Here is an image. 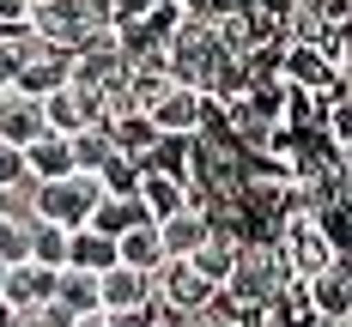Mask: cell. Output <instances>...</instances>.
Wrapping results in <instances>:
<instances>
[{
  "label": "cell",
  "mask_w": 352,
  "mask_h": 327,
  "mask_svg": "<svg viewBox=\"0 0 352 327\" xmlns=\"http://www.w3.org/2000/svg\"><path fill=\"white\" fill-rule=\"evenodd\" d=\"M25 31L36 43H49V49H67L73 55L85 36L109 31V12H104V0H43V6L25 12Z\"/></svg>",
  "instance_id": "obj_1"
},
{
  "label": "cell",
  "mask_w": 352,
  "mask_h": 327,
  "mask_svg": "<svg viewBox=\"0 0 352 327\" xmlns=\"http://www.w3.org/2000/svg\"><path fill=\"white\" fill-rule=\"evenodd\" d=\"M292 285V273H285V254L274 243H243V249L231 254V279L219 291H231L243 309H267L280 291Z\"/></svg>",
  "instance_id": "obj_2"
},
{
  "label": "cell",
  "mask_w": 352,
  "mask_h": 327,
  "mask_svg": "<svg viewBox=\"0 0 352 327\" xmlns=\"http://www.w3.org/2000/svg\"><path fill=\"white\" fill-rule=\"evenodd\" d=\"M98 200H104V188L98 176H61V182H36L31 188V218L36 224H55V230H85L91 213H98Z\"/></svg>",
  "instance_id": "obj_3"
},
{
  "label": "cell",
  "mask_w": 352,
  "mask_h": 327,
  "mask_svg": "<svg viewBox=\"0 0 352 327\" xmlns=\"http://www.w3.org/2000/svg\"><path fill=\"white\" fill-rule=\"evenodd\" d=\"M207 115H212V104L195 85H176V79L146 104V121H152L158 134H170V140H195V134L207 128Z\"/></svg>",
  "instance_id": "obj_4"
},
{
  "label": "cell",
  "mask_w": 352,
  "mask_h": 327,
  "mask_svg": "<svg viewBox=\"0 0 352 327\" xmlns=\"http://www.w3.org/2000/svg\"><path fill=\"white\" fill-rule=\"evenodd\" d=\"M164 61H170V79H176V85H195V91H201L207 67L219 61L212 25H195V19H182V25L164 36Z\"/></svg>",
  "instance_id": "obj_5"
},
{
  "label": "cell",
  "mask_w": 352,
  "mask_h": 327,
  "mask_svg": "<svg viewBox=\"0 0 352 327\" xmlns=\"http://www.w3.org/2000/svg\"><path fill=\"white\" fill-rule=\"evenodd\" d=\"M43 128L61 134V140H73V134H85V128H104V104H98L91 91H79V85H61V91L43 97Z\"/></svg>",
  "instance_id": "obj_6"
},
{
  "label": "cell",
  "mask_w": 352,
  "mask_h": 327,
  "mask_svg": "<svg viewBox=\"0 0 352 327\" xmlns=\"http://www.w3.org/2000/svg\"><path fill=\"white\" fill-rule=\"evenodd\" d=\"M98 309L104 315H116V309H152V273H134V267L98 273Z\"/></svg>",
  "instance_id": "obj_7"
},
{
  "label": "cell",
  "mask_w": 352,
  "mask_h": 327,
  "mask_svg": "<svg viewBox=\"0 0 352 327\" xmlns=\"http://www.w3.org/2000/svg\"><path fill=\"white\" fill-rule=\"evenodd\" d=\"M304 297H310V309H316L322 322H352V267H346V254H340L322 279H310Z\"/></svg>",
  "instance_id": "obj_8"
},
{
  "label": "cell",
  "mask_w": 352,
  "mask_h": 327,
  "mask_svg": "<svg viewBox=\"0 0 352 327\" xmlns=\"http://www.w3.org/2000/svg\"><path fill=\"white\" fill-rule=\"evenodd\" d=\"M280 79H285V91H298V97H322V91H328L334 79H346V73H328V61H322L316 49H292V43H285Z\"/></svg>",
  "instance_id": "obj_9"
},
{
  "label": "cell",
  "mask_w": 352,
  "mask_h": 327,
  "mask_svg": "<svg viewBox=\"0 0 352 327\" xmlns=\"http://www.w3.org/2000/svg\"><path fill=\"white\" fill-rule=\"evenodd\" d=\"M43 134H49V128H43V104L6 91V97H0V145H19V152H25V145L43 140Z\"/></svg>",
  "instance_id": "obj_10"
},
{
  "label": "cell",
  "mask_w": 352,
  "mask_h": 327,
  "mask_svg": "<svg viewBox=\"0 0 352 327\" xmlns=\"http://www.w3.org/2000/svg\"><path fill=\"white\" fill-rule=\"evenodd\" d=\"M55 297V273H43L31 261H19V267H6V285H0V309L12 315V309H31V303H49Z\"/></svg>",
  "instance_id": "obj_11"
},
{
  "label": "cell",
  "mask_w": 352,
  "mask_h": 327,
  "mask_svg": "<svg viewBox=\"0 0 352 327\" xmlns=\"http://www.w3.org/2000/svg\"><path fill=\"white\" fill-rule=\"evenodd\" d=\"M116 267H134V273H158L164 267V249H158V224L140 218L116 237Z\"/></svg>",
  "instance_id": "obj_12"
},
{
  "label": "cell",
  "mask_w": 352,
  "mask_h": 327,
  "mask_svg": "<svg viewBox=\"0 0 352 327\" xmlns=\"http://www.w3.org/2000/svg\"><path fill=\"white\" fill-rule=\"evenodd\" d=\"M201 243H207V213H195V206H182V213H170L164 224H158V249H164V261H188Z\"/></svg>",
  "instance_id": "obj_13"
},
{
  "label": "cell",
  "mask_w": 352,
  "mask_h": 327,
  "mask_svg": "<svg viewBox=\"0 0 352 327\" xmlns=\"http://www.w3.org/2000/svg\"><path fill=\"white\" fill-rule=\"evenodd\" d=\"M134 200H140V213L152 218V224H164L170 213H182L188 206V188L176 176H158V170H140V188H134Z\"/></svg>",
  "instance_id": "obj_14"
},
{
  "label": "cell",
  "mask_w": 352,
  "mask_h": 327,
  "mask_svg": "<svg viewBox=\"0 0 352 327\" xmlns=\"http://www.w3.org/2000/svg\"><path fill=\"white\" fill-rule=\"evenodd\" d=\"M67 267L73 273H109L116 267V243L109 237H98V230H67Z\"/></svg>",
  "instance_id": "obj_15"
},
{
  "label": "cell",
  "mask_w": 352,
  "mask_h": 327,
  "mask_svg": "<svg viewBox=\"0 0 352 327\" xmlns=\"http://www.w3.org/2000/svg\"><path fill=\"white\" fill-rule=\"evenodd\" d=\"M55 303L67 309L73 322H79V315H98V279H91V273L61 267V273H55Z\"/></svg>",
  "instance_id": "obj_16"
},
{
  "label": "cell",
  "mask_w": 352,
  "mask_h": 327,
  "mask_svg": "<svg viewBox=\"0 0 352 327\" xmlns=\"http://www.w3.org/2000/svg\"><path fill=\"white\" fill-rule=\"evenodd\" d=\"M67 158L79 176H98L109 158H116V145H109V128H85V134H73L67 140Z\"/></svg>",
  "instance_id": "obj_17"
},
{
  "label": "cell",
  "mask_w": 352,
  "mask_h": 327,
  "mask_svg": "<svg viewBox=\"0 0 352 327\" xmlns=\"http://www.w3.org/2000/svg\"><path fill=\"white\" fill-rule=\"evenodd\" d=\"M231 254H237V249H231V243H219V237L207 230V243L188 254V273H195V279H207V285L219 291L225 279H231Z\"/></svg>",
  "instance_id": "obj_18"
},
{
  "label": "cell",
  "mask_w": 352,
  "mask_h": 327,
  "mask_svg": "<svg viewBox=\"0 0 352 327\" xmlns=\"http://www.w3.org/2000/svg\"><path fill=\"white\" fill-rule=\"evenodd\" d=\"M31 213H12V206H0V267H19L25 254H31Z\"/></svg>",
  "instance_id": "obj_19"
},
{
  "label": "cell",
  "mask_w": 352,
  "mask_h": 327,
  "mask_svg": "<svg viewBox=\"0 0 352 327\" xmlns=\"http://www.w3.org/2000/svg\"><path fill=\"white\" fill-rule=\"evenodd\" d=\"M31 267L43 273H61L67 267V230H55V224H31V254H25Z\"/></svg>",
  "instance_id": "obj_20"
},
{
  "label": "cell",
  "mask_w": 352,
  "mask_h": 327,
  "mask_svg": "<svg viewBox=\"0 0 352 327\" xmlns=\"http://www.w3.org/2000/svg\"><path fill=\"white\" fill-rule=\"evenodd\" d=\"M140 200H98V213H91V224H85V230H98V237H109V243H116V237H122V230H128V224H140Z\"/></svg>",
  "instance_id": "obj_21"
},
{
  "label": "cell",
  "mask_w": 352,
  "mask_h": 327,
  "mask_svg": "<svg viewBox=\"0 0 352 327\" xmlns=\"http://www.w3.org/2000/svg\"><path fill=\"white\" fill-rule=\"evenodd\" d=\"M98 188H104V200H134V188H140V164L109 158L104 170H98Z\"/></svg>",
  "instance_id": "obj_22"
},
{
  "label": "cell",
  "mask_w": 352,
  "mask_h": 327,
  "mask_svg": "<svg viewBox=\"0 0 352 327\" xmlns=\"http://www.w3.org/2000/svg\"><path fill=\"white\" fill-rule=\"evenodd\" d=\"M316 230H322V243L334 254H346V200H322L316 206Z\"/></svg>",
  "instance_id": "obj_23"
},
{
  "label": "cell",
  "mask_w": 352,
  "mask_h": 327,
  "mask_svg": "<svg viewBox=\"0 0 352 327\" xmlns=\"http://www.w3.org/2000/svg\"><path fill=\"white\" fill-rule=\"evenodd\" d=\"M316 55L328 61V73H352V36H346V25H328L322 43H316Z\"/></svg>",
  "instance_id": "obj_24"
},
{
  "label": "cell",
  "mask_w": 352,
  "mask_h": 327,
  "mask_svg": "<svg viewBox=\"0 0 352 327\" xmlns=\"http://www.w3.org/2000/svg\"><path fill=\"white\" fill-rule=\"evenodd\" d=\"M6 327H73V315L49 297V303H31V309H12V315H6Z\"/></svg>",
  "instance_id": "obj_25"
},
{
  "label": "cell",
  "mask_w": 352,
  "mask_h": 327,
  "mask_svg": "<svg viewBox=\"0 0 352 327\" xmlns=\"http://www.w3.org/2000/svg\"><path fill=\"white\" fill-rule=\"evenodd\" d=\"M104 12H109V31H128V25H146L152 0H104Z\"/></svg>",
  "instance_id": "obj_26"
},
{
  "label": "cell",
  "mask_w": 352,
  "mask_h": 327,
  "mask_svg": "<svg viewBox=\"0 0 352 327\" xmlns=\"http://www.w3.org/2000/svg\"><path fill=\"white\" fill-rule=\"evenodd\" d=\"M19 182H31L25 176V152L19 145H0V194H12Z\"/></svg>",
  "instance_id": "obj_27"
},
{
  "label": "cell",
  "mask_w": 352,
  "mask_h": 327,
  "mask_svg": "<svg viewBox=\"0 0 352 327\" xmlns=\"http://www.w3.org/2000/svg\"><path fill=\"white\" fill-rule=\"evenodd\" d=\"M176 6H182V19H195V25H212V19H219L231 0H176Z\"/></svg>",
  "instance_id": "obj_28"
},
{
  "label": "cell",
  "mask_w": 352,
  "mask_h": 327,
  "mask_svg": "<svg viewBox=\"0 0 352 327\" xmlns=\"http://www.w3.org/2000/svg\"><path fill=\"white\" fill-rule=\"evenodd\" d=\"M316 19H322V25H346V19H352V0H316Z\"/></svg>",
  "instance_id": "obj_29"
},
{
  "label": "cell",
  "mask_w": 352,
  "mask_h": 327,
  "mask_svg": "<svg viewBox=\"0 0 352 327\" xmlns=\"http://www.w3.org/2000/svg\"><path fill=\"white\" fill-rule=\"evenodd\" d=\"M104 327H152V309H116L104 315Z\"/></svg>",
  "instance_id": "obj_30"
},
{
  "label": "cell",
  "mask_w": 352,
  "mask_h": 327,
  "mask_svg": "<svg viewBox=\"0 0 352 327\" xmlns=\"http://www.w3.org/2000/svg\"><path fill=\"white\" fill-rule=\"evenodd\" d=\"M0 25L6 31H25V0H0Z\"/></svg>",
  "instance_id": "obj_31"
},
{
  "label": "cell",
  "mask_w": 352,
  "mask_h": 327,
  "mask_svg": "<svg viewBox=\"0 0 352 327\" xmlns=\"http://www.w3.org/2000/svg\"><path fill=\"white\" fill-rule=\"evenodd\" d=\"M73 327H104V309H98V315H79Z\"/></svg>",
  "instance_id": "obj_32"
},
{
  "label": "cell",
  "mask_w": 352,
  "mask_h": 327,
  "mask_svg": "<svg viewBox=\"0 0 352 327\" xmlns=\"http://www.w3.org/2000/svg\"><path fill=\"white\" fill-rule=\"evenodd\" d=\"M31 6H43V0H25V12H31Z\"/></svg>",
  "instance_id": "obj_33"
},
{
  "label": "cell",
  "mask_w": 352,
  "mask_h": 327,
  "mask_svg": "<svg viewBox=\"0 0 352 327\" xmlns=\"http://www.w3.org/2000/svg\"><path fill=\"white\" fill-rule=\"evenodd\" d=\"M0 285H6V267H0Z\"/></svg>",
  "instance_id": "obj_34"
},
{
  "label": "cell",
  "mask_w": 352,
  "mask_h": 327,
  "mask_svg": "<svg viewBox=\"0 0 352 327\" xmlns=\"http://www.w3.org/2000/svg\"><path fill=\"white\" fill-rule=\"evenodd\" d=\"M182 327H201V322H182Z\"/></svg>",
  "instance_id": "obj_35"
},
{
  "label": "cell",
  "mask_w": 352,
  "mask_h": 327,
  "mask_svg": "<svg viewBox=\"0 0 352 327\" xmlns=\"http://www.w3.org/2000/svg\"><path fill=\"white\" fill-rule=\"evenodd\" d=\"M0 327H6V322H0Z\"/></svg>",
  "instance_id": "obj_36"
}]
</instances>
